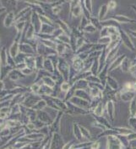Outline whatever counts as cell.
Returning <instances> with one entry per match:
<instances>
[{
  "label": "cell",
  "mask_w": 136,
  "mask_h": 149,
  "mask_svg": "<svg viewBox=\"0 0 136 149\" xmlns=\"http://www.w3.org/2000/svg\"><path fill=\"white\" fill-rule=\"evenodd\" d=\"M58 69L59 72L61 74V76L63 78L65 82L69 81V69L70 66L63 59H59V63H58Z\"/></svg>",
  "instance_id": "obj_1"
},
{
  "label": "cell",
  "mask_w": 136,
  "mask_h": 149,
  "mask_svg": "<svg viewBox=\"0 0 136 149\" xmlns=\"http://www.w3.org/2000/svg\"><path fill=\"white\" fill-rule=\"evenodd\" d=\"M71 104H75V106L80 108V109H83L85 110H91V102L90 101H87L86 100H83L81 98H79V97H76L74 96L73 98H71L69 100Z\"/></svg>",
  "instance_id": "obj_2"
},
{
  "label": "cell",
  "mask_w": 136,
  "mask_h": 149,
  "mask_svg": "<svg viewBox=\"0 0 136 149\" xmlns=\"http://www.w3.org/2000/svg\"><path fill=\"white\" fill-rule=\"evenodd\" d=\"M119 36H120V39H121V41L123 42V44L125 45L127 48L130 49L131 51H135V45L134 43L132 42L129 35H128V33H126L124 30H119Z\"/></svg>",
  "instance_id": "obj_3"
},
{
  "label": "cell",
  "mask_w": 136,
  "mask_h": 149,
  "mask_svg": "<svg viewBox=\"0 0 136 149\" xmlns=\"http://www.w3.org/2000/svg\"><path fill=\"white\" fill-rule=\"evenodd\" d=\"M127 56L126 55H122V56H119L118 57H116V59H114V61H112L110 65H109V67H108V73L113 71L114 69L118 68V67H120L123 62V61L124 60V58L126 57Z\"/></svg>",
  "instance_id": "obj_4"
},
{
  "label": "cell",
  "mask_w": 136,
  "mask_h": 149,
  "mask_svg": "<svg viewBox=\"0 0 136 149\" xmlns=\"http://www.w3.org/2000/svg\"><path fill=\"white\" fill-rule=\"evenodd\" d=\"M72 61H73L72 67H74V69L77 73H80L84 67V61L80 59L77 55H75V57L72 59Z\"/></svg>",
  "instance_id": "obj_5"
},
{
  "label": "cell",
  "mask_w": 136,
  "mask_h": 149,
  "mask_svg": "<svg viewBox=\"0 0 136 149\" xmlns=\"http://www.w3.org/2000/svg\"><path fill=\"white\" fill-rule=\"evenodd\" d=\"M120 94V100L123 102H131L135 98V91H129L125 93H119Z\"/></svg>",
  "instance_id": "obj_6"
},
{
  "label": "cell",
  "mask_w": 136,
  "mask_h": 149,
  "mask_svg": "<svg viewBox=\"0 0 136 149\" xmlns=\"http://www.w3.org/2000/svg\"><path fill=\"white\" fill-rule=\"evenodd\" d=\"M110 19H112L116 20L118 23H135V19H132L123 15H114V16L110 17Z\"/></svg>",
  "instance_id": "obj_7"
},
{
  "label": "cell",
  "mask_w": 136,
  "mask_h": 149,
  "mask_svg": "<svg viewBox=\"0 0 136 149\" xmlns=\"http://www.w3.org/2000/svg\"><path fill=\"white\" fill-rule=\"evenodd\" d=\"M73 87L76 90H89V82H87L86 79H81L75 83Z\"/></svg>",
  "instance_id": "obj_8"
},
{
  "label": "cell",
  "mask_w": 136,
  "mask_h": 149,
  "mask_svg": "<svg viewBox=\"0 0 136 149\" xmlns=\"http://www.w3.org/2000/svg\"><path fill=\"white\" fill-rule=\"evenodd\" d=\"M75 96L76 97H79V98H81L83 100H86L87 101H90L91 102V98L89 94V92L86 91V90H76L75 93Z\"/></svg>",
  "instance_id": "obj_9"
},
{
  "label": "cell",
  "mask_w": 136,
  "mask_h": 149,
  "mask_svg": "<svg viewBox=\"0 0 136 149\" xmlns=\"http://www.w3.org/2000/svg\"><path fill=\"white\" fill-rule=\"evenodd\" d=\"M106 109L107 113H108L109 118L112 120L114 119V116H115V106H114L113 101H112V100L107 101L106 104Z\"/></svg>",
  "instance_id": "obj_10"
},
{
  "label": "cell",
  "mask_w": 136,
  "mask_h": 149,
  "mask_svg": "<svg viewBox=\"0 0 136 149\" xmlns=\"http://www.w3.org/2000/svg\"><path fill=\"white\" fill-rule=\"evenodd\" d=\"M133 66V62L129 60V58H128L127 57L124 58V60L123 61L121 66V70L123 73H129V69L131 68V67Z\"/></svg>",
  "instance_id": "obj_11"
},
{
  "label": "cell",
  "mask_w": 136,
  "mask_h": 149,
  "mask_svg": "<svg viewBox=\"0 0 136 149\" xmlns=\"http://www.w3.org/2000/svg\"><path fill=\"white\" fill-rule=\"evenodd\" d=\"M106 84H107L112 90H115V91H117L118 89V87H119L118 83L117 82V80H116L114 78H112V76H109V75H108L107 79H106Z\"/></svg>",
  "instance_id": "obj_12"
},
{
  "label": "cell",
  "mask_w": 136,
  "mask_h": 149,
  "mask_svg": "<svg viewBox=\"0 0 136 149\" xmlns=\"http://www.w3.org/2000/svg\"><path fill=\"white\" fill-rule=\"evenodd\" d=\"M108 7H107V4H103L101 6L100 9H99V13H98V19L100 21H102L104 20L105 17L106 16L107 14V11H108Z\"/></svg>",
  "instance_id": "obj_13"
},
{
  "label": "cell",
  "mask_w": 136,
  "mask_h": 149,
  "mask_svg": "<svg viewBox=\"0 0 136 149\" xmlns=\"http://www.w3.org/2000/svg\"><path fill=\"white\" fill-rule=\"evenodd\" d=\"M103 111H104V103L102 100L99 104H97V106L94 109L93 112H94L95 116H102Z\"/></svg>",
  "instance_id": "obj_14"
},
{
  "label": "cell",
  "mask_w": 136,
  "mask_h": 149,
  "mask_svg": "<svg viewBox=\"0 0 136 149\" xmlns=\"http://www.w3.org/2000/svg\"><path fill=\"white\" fill-rule=\"evenodd\" d=\"M98 58H96L93 61V64L91 66V72L92 75H95V76H97L98 73H99V61H98Z\"/></svg>",
  "instance_id": "obj_15"
},
{
  "label": "cell",
  "mask_w": 136,
  "mask_h": 149,
  "mask_svg": "<svg viewBox=\"0 0 136 149\" xmlns=\"http://www.w3.org/2000/svg\"><path fill=\"white\" fill-rule=\"evenodd\" d=\"M90 23H91V25H92L96 30H99L100 31L103 28L102 25V24H101V21H100L97 18H95V17H92V16H91V19H90Z\"/></svg>",
  "instance_id": "obj_16"
},
{
  "label": "cell",
  "mask_w": 136,
  "mask_h": 149,
  "mask_svg": "<svg viewBox=\"0 0 136 149\" xmlns=\"http://www.w3.org/2000/svg\"><path fill=\"white\" fill-rule=\"evenodd\" d=\"M129 114L130 117H135L136 116V100L135 99L132 100L129 104Z\"/></svg>",
  "instance_id": "obj_17"
},
{
  "label": "cell",
  "mask_w": 136,
  "mask_h": 149,
  "mask_svg": "<svg viewBox=\"0 0 136 149\" xmlns=\"http://www.w3.org/2000/svg\"><path fill=\"white\" fill-rule=\"evenodd\" d=\"M43 82H44V84H45L47 87H49L51 89H53V87H55V84H56V83L51 78H49V77L43 78Z\"/></svg>",
  "instance_id": "obj_18"
},
{
  "label": "cell",
  "mask_w": 136,
  "mask_h": 149,
  "mask_svg": "<svg viewBox=\"0 0 136 149\" xmlns=\"http://www.w3.org/2000/svg\"><path fill=\"white\" fill-rule=\"evenodd\" d=\"M71 85H70V84L69 83V82H63L62 84H61V86H60V89H61V91H63V92H64V93H68L69 90L71 89Z\"/></svg>",
  "instance_id": "obj_19"
},
{
  "label": "cell",
  "mask_w": 136,
  "mask_h": 149,
  "mask_svg": "<svg viewBox=\"0 0 136 149\" xmlns=\"http://www.w3.org/2000/svg\"><path fill=\"white\" fill-rule=\"evenodd\" d=\"M111 42V38L109 36H106V37H100L98 39V41L97 43L98 44H101V45H103L106 46L109 43Z\"/></svg>",
  "instance_id": "obj_20"
},
{
  "label": "cell",
  "mask_w": 136,
  "mask_h": 149,
  "mask_svg": "<svg viewBox=\"0 0 136 149\" xmlns=\"http://www.w3.org/2000/svg\"><path fill=\"white\" fill-rule=\"evenodd\" d=\"M87 82L89 83H96V84H101V80L99 79V78L97 76H95V75H90L89 77L86 78V79Z\"/></svg>",
  "instance_id": "obj_21"
},
{
  "label": "cell",
  "mask_w": 136,
  "mask_h": 149,
  "mask_svg": "<svg viewBox=\"0 0 136 149\" xmlns=\"http://www.w3.org/2000/svg\"><path fill=\"white\" fill-rule=\"evenodd\" d=\"M96 29L91 25H88L86 27H85L84 29H83V32L84 33H86V34H93L94 32H96Z\"/></svg>",
  "instance_id": "obj_22"
},
{
  "label": "cell",
  "mask_w": 136,
  "mask_h": 149,
  "mask_svg": "<svg viewBox=\"0 0 136 149\" xmlns=\"http://www.w3.org/2000/svg\"><path fill=\"white\" fill-rule=\"evenodd\" d=\"M91 23H90V20L88 19H86L85 16H83L82 15V18H81V22H80V30H82L83 31V29L85 28V27H86L88 25H90Z\"/></svg>",
  "instance_id": "obj_23"
},
{
  "label": "cell",
  "mask_w": 136,
  "mask_h": 149,
  "mask_svg": "<svg viewBox=\"0 0 136 149\" xmlns=\"http://www.w3.org/2000/svg\"><path fill=\"white\" fill-rule=\"evenodd\" d=\"M96 119L98 120V122L99 123H101L102 126H104L105 127L107 126V127H111V126H110V124L108 123V121L106 120L103 116H96Z\"/></svg>",
  "instance_id": "obj_24"
},
{
  "label": "cell",
  "mask_w": 136,
  "mask_h": 149,
  "mask_svg": "<svg viewBox=\"0 0 136 149\" xmlns=\"http://www.w3.org/2000/svg\"><path fill=\"white\" fill-rule=\"evenodd\" d=\"M44 67H45L46 70L53 71V62L50 60H46L45 61H44Z\"/></svg>",
  "instance_id": "obj_25"
},
{
  "label": "cell",
  "mask_w": 136,
  "mask_h": 149,
  "mask_svg": "<svg viewBox=\"0 0 136 149\" xmlns=\"http://www.w3.org/2000/svg\"><path fill=\"white\" fill-rule=\"evenodd\" d=\"M129 124L133 130H136V117H130Z\"/></svg>",
  "instance_id": "obj_26"
},
{
  "label": "cell",
  "mask_w": 136,
  "mask_h": 149,
  "mask_svg": "<svg viewBox=\"0 0 136 149\" xmlns=\"http://www.w3.org/2000/svg\"><path fill=\"white\" fill-rule=\"evenodd\" d=\"M84 5L86 8V9L92 14V2L91 1H86L84 2Z\"/></svg>",
  "instance_id": "obj_27"
},
{
  "label": "cell",
  "mask_w": 136,
  "mask_h": 149,
  "mask_svg": "<svg viewBox=\"0 0 136 149\" xmlns=\"http://www.w3.org/2000/svg\"><path fill=\"white\" fill-rule=\"evenodd\" d=\"M106 4H107L108 9H116V7H117V3L114 2V1H110V2L107 3Z\"/></svg>",
  "instance_id": "obj_28"
},
{
  "label": "cell",
  "mask_w": 136,
  "mask_h": 149,
  "mask_svg": "<svg viewBox=\"0 0 136 149\" xmlns=\"http://www.w3.org/2000/svg\"><path fill=\"white\" fill-rule=\"evenodd\" d=\"M79 129H80V132H81V133H82L83 136H86V137H90V133H89V132H88L85 127L79 126Z\"/></svg>",
  "instance_id": "obj_29"
},
{
  "label": "cell",
  "mask_w": 136,
  "mask_h": 149,
  "mask_svg": "<svg viewBox=\"0 0 136 149\" xmlns=\"http://www.w3.org/2000/svg\"><path fill=\"white\" fill-rule=\"evenodd\" d=\"M129 73H130L132 74V76L136 78V63L135 64H134V65L131 67V68L129 69Z\"/></svg>",
  "instance_id": "obj_30"
},
{
  "label": "cell",
  "mask_w": 136,
  "mask_h": 149,
  "mask_svg": "<svg viewBox=\"0 0 136 149\" xmlns=\"http://www.w3.org/2000/svg\"><path fill=\"white\" fill-rule=\"evenodd\" d=\"M62 9H63V8H62V5H57V6L53 7V13H54L55 15H58L61 10H62Z\"/></svg>",
  "instance_id": "obj_31"
},
{
  "label": "cell",
  "mask_w": 136,
  "mask_h": 149,
  "mask_svg": "<svg viewBox=\"0 0 136 149\" xmlns=\"http://www.w3.org/2000/svg\"><path fill=\"white\" fill-rule=\"evenodd\" d=\"M129 33H130V34H131V35H132L134 36V37H135V38H136V31H134V30H130V31H129Z\"/></svg>",
  "instance_id": "obj_32"
},
{
  "label": "cell",
  "mask_w": 136,
  "mask_h": 149,
  "mask_svg": "<svg viewBox=\"0 0 136 149\" xmlns=\"http://www.w3.org/2000/svg\"><path fill=\"white\" fill-rule=\"evenodd\" d=\"M133 90H134V91H136V82L133 84Z\"/></svg>",
  "instance_id": "obj_33"
},
{
  "label": "cell",
  "mask_w": 136,
  "mask_h": 149,
  "mask_svg": "<svg viewBox=\"0 0 136 149\" xmlns=\"http://www.w3.org/2000/svg\"><path fill=\"white\" fill-rule=\"evenodd\" d=\"M131 7H132V8H133V9H135V12H136V6H135V5L132 4V5H131Z\"/></svg>",
  "instance_id": "obj_34"
},
{
  "label": "cell",
  "mask_w": 136,
  "mask_h": 149,
  "mask_svg": "<svg viewBox=\"0 0 136 149\" xmlns=\"http://www.w3.org/2000/svg\"><path fill=\"white\" fill-rule=\"evenodd\" d=\"M136 63V57H135V60H134V62H133V65L134 64H135Z\"/></svg>",
  "instance_id": "obj_35"
},
{
  "label": "cell",
  "mask_w": 136,
  "mask_h": 149,
  "mask_svg": "<svg viewBox=\"0 0 136 149\" xmlns=\"http://www.w3.org/2000/svg\"><path fill=\"white\" fill-rule=\"evenodd\" d=\"M135 117H136V116H135Z\"/></svg>",
  "instance_id": "obj_36"
}]
</instances>
